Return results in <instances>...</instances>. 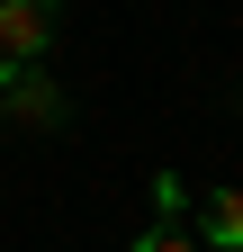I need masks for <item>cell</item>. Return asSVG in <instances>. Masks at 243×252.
<instances>
[{
	"label": "cell",
	"mask_w": 243,
	"mask_h": 252,
	"mask_svg": "<svg viewBox=\"0 0 243 252\" xmlns=\"http://www.w3.org/2000/svg\"><path fill=\"white\" fill-rule=\"evenodd\" d=\"M126 252H207V243H198V234H180L171 216H162V225H153V234H135Z\"/></svg>",
	"instance_id": "277c9868"
},
{
	"label": "cell",
	"mask_w": 243,
	"mask_h": 252,
	"mask_svg": "<svg viewBox=\"0 0 243 252\" xmlns=\"http://www.w3.org/2000/svg\"><path fill=\"white\" fill-rule=\"evenodd\" d=\"M198 243L207 252H243V189H216L198 207Z\"/></svg>",
	"instance_id": "3957f363"
},
{
	"label": "cell",
	"mask_w": 243,
	"mask_h": 252,
	"mask_svg": "<svg viewBox=\"0 0 243 252\" xmlns=\"http://www.w3.org/2000/svg\"><path fill=\"white\" fill-rule=\"evenodd\" d=\"M54 9H63V0H0V54H9V63H36L54 45Z\"/></svg>",
	"instance_id": "7a4b0ae2"
},
{
	"label": "cell",
	"mask_w": 243,
	"mask_h": 252,
	"mask_svg": "<svg viewBox=\"0 0 243 252\" xmlns=\"http://www.w3.org/2000/svg\"><path fill=\"white\" fill-rule=\"evenodd\" d=\"M180 207H189V189H180L171 171H153V216H180Z\"/></svg>",
	"instance_id": "5b68a950"
},
{
	"label": "cell",
	"mask_w": 243,
	"mask_h": 252,
	"mask_svg": "<svg viewBox=\"0 0 243 252\" xmlns=\"http://www.w3.org/2000/svg\"><path fill=\"white\" fill-rule=\"evenodd\" d=\"M0 108H9L18 126H63V90H54L36 63H9V54H0Z\"/></svg>",
	"instance_id": "6da1fadb"
}]
</instances>
